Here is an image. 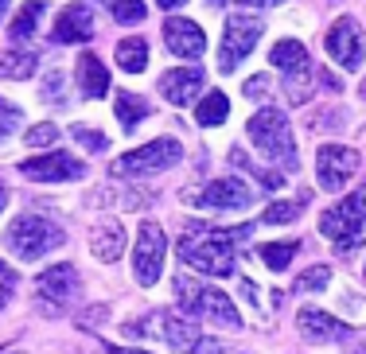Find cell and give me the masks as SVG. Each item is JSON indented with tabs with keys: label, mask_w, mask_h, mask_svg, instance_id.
I'll return each mask as SVG.
<instances>
[{
	"label": "cell",
	"mask_w": 366,
	"mask_h": 354,
	"mask_svg": "<svg viewBox=\"0 0 366 354\" xmlns=\"http://www.w3.org/2000/svg\"><path fill=\"white\" fill-rule=\"evenodd\" d=\"M249 234L246 226H207V222H187L179 238V261H187L203 276H230L234 273V249Z\"/></svg>",
	"instance_id": "1"
},
{
	"label": "cell",
	"mask_w": 366,
	"mask_h": 354,
	"mask_svg": "<svg viewBox=\"0 0 366 354\" xmlns=\"http://www.w3.org/2000/svg\"><path fill=\"white\" fill-rule=\"evenodd\" d=\"M63 241H66L63 230H59L51 218H43V214H20V218L4 230L8 253H16L20 261H36V257L59 249Z\"/></svg>",
	"instance_id": "2"
},
{
	"label": "cell",
	"mask_w": 366,
	"mask_h": 354,
	"mask_svg": "<svg viewBox=\"0 0 366 354\" xmlns=\"http://www.w3.org/2000/svg\"><path fill=\"white\" fill-rule=\"evenodd\" d=\"M176 292L183 300V312L187 315H199V319H211L219 327H242V315L234 308V300L219 288H207V284H195L191 276H176Z\"/></svg>",
	"instance_id": "3"
},
{
	"label": "cell",
	"mask_w": 366,
	"mask_h": 354,
	"mask_svg": "<svg viewBox=\"0 0 366 354\" xmlns=\"http://www.w3.org/2000/svg\"><path fill=\"white\" fill-rule=\"evenodd\" d=\"M362 226H366V198L359 191L320 214V230H324V238H331V246L339 253H355L362 246Z\"/></svg>",
	"instance_id": "4"
},
{
	"label": "cell",
	"mask_w": 366,
	"mask_h": 354,
	"mask_svg": "<svg viewBox=\"0 0 366 354\" xmlns=\"http://www.w3.org/2000/svg\"><path fill=\"white\" fill-rule=\"evenodd\" d=\"M179 160H183V144L172 141V136H160V141H148L141 148L117 156L109 171L117 179H141V176H156V171H164V168H176Z\"/></svg>",
	"instance_id": "5"
},
{
	"label": "cell",
	"mask_w": 366,
	"mask_h": 354,
	"mask_svg": "<svg viewBox=\"0 0 366 354\" xmlns=\"http://www.w3.org/2000/svg\"><path fill=\"white\" fill-rule=\"evenodd\" d=\"M246 133L249 141L257 144L261 156L269 160H281L285 168H292L296 163V148H292V128H289V117L277 113V109H261L246 121Z\"/></svg>",
	"instance_id": "6"
},
{
	"label": "cell",
	"mask_w": 366,
	"mask_h": 354,
	"mask_svg": "<svg viewBox=\"0 0 366 354\" xmlns=\"http://www.w3.org/2000/svg\"><path fill=\"white\" fill-rule=\"evenodd\" d=\"M261 31H265V24H261L257 16L238 12V16H230V20H226V31H222V43H219V71L222 74H234L242 59L254 55Z\"/></svg>",
	"instance_id": "7"
},
{
	"label": "cell",
	"mask_w": 366,
	"mask_h": 354,
	"mask_svg": "<svg viewBox=\"0 0 366 354\" xmlns=\"http://www.w3.org/2000/svg\"><path fill=\"white\" fill-rule=\"evenodd\" d=\"M36 308L43 315H63L78 296V269L74 265H51L36 276Z\"/></svg>",
	"instance_id": "8"
},
{
	"label": "cell",
	"mask_w": 366,
	"mask_h": 354,
	"mask_svg": "<svg viewBox=\"0 0 366 354\" xmlns=\"http://www.w3.org/2000/svg\"><path fill=\"white\" fill-rule=\"evenodd\" d=\"M164 253H168V238H164L160 222L144 218L137 230V253H133V273L141 288H152L164 273Z\"/></svg>",
	"instance_id": "9"
},
{
	"label": "cell",
	"mask_w": 366,
	"mask_h": 354,
	"mask_svg": "<svg viewBox=\"0 0 366 354\" xmlns=\"http://www.w3.org/2000/svg\"><path fill=\"white\" fill-rule=\"evenodd\" d=\"M324 47H327L331 63H339V71H359L362 59H366V36H362L359 20L355 16H339L327 28Z\"/></svg>",
	"instance_id": "10"
},
{
	"label": "cell",
	"mask_w": 366,
	"mask_h": 354,
	"mask_svg": "<svg viewBox=\"0 0 366 354\" xmlns=\"http://www.w3.org/2000/svg\"><path fill=\"white\" fill-rule=\"evenodd\" d=\"M187 198L195 206H203V211H242V206L254 203V187L238 176H222V179L203 183L199 191H191Z\"/></svg>",
	"instance_id": "11"
},
{
	"label": "cell",
	"mask_w": 366,
	"mask_h": 354,
	"mask_svg": "<svg viewBox=\"0 0 366 354\" xmlns=\"http://www.w3.org/2000/svg\"><path fill=\"white\" fill-rule=\"evenodd\" d=\"M359 152L347 148V144H320L316 152V176H320V187L324 191H339L347 187L355 176H359Z\"/></svg>",
	"instance_id": "12"
},
{
	"label": "cell",
	"mask_w": 366,
	"mask_h": 354,
	"mask_svg": "<svg viewBox=\"0 0 366 354\" xmlns=\"http://www.w3.org/2000/svg\"><path fill=\"white\" fill-rule=\"evenodd\" d=\"M20 176L36 179V183H74V179L86 176V163L74 160L71 152H47V156L24 160Z\"/></svg>",
	"instance_id": "13"
},
{
	"label": "cell",
	"mask_w": 366,
	"mask_h": 354,
	"mask_svg": "<svg viewBox=\"0 0 366 354\" xmlns=\"http://www.w3.org/2000/svg\"><path fill=\"white\" fill-rule=\"evenodd\" d=\"M164 43H168L172 55L179 59H199L207 51V36L195 20H164Z\"/></svg>",
	"instance_id": "14"
},
{
	"label": "cell",
	"mask_w": 366,
	"mask_h": 354,
	"mask_svg": "<svg viewBox=\"0 0 366 354\" xmlns=\"http://www.w3.org/2000/svg\"><path fill=\"white\" fill-rule=\"evenodd\" d=\"M296 327H300V335H304L308 343H343L347 335H351V327L339 323L335 315L320 312V308H300Z\"/></svg>",
	"instance_id": "15"
},
{
	"label": "cell",
	"mask_w": 366,
	"mask_h": 354,
	"mask_svg": "<svg viewBox=\"0 0 366 354\" xmlns=\"http://www.w3.org/2000/svg\"><path fill=\"white\" fill-rule=\"evenodd\" d=\"M55 43H90L94 39V12L86 4H66L59 12L55 28H51Z\"/></svg>",
	"instance_id": "16"
},
{
	"label": "cell",
	"mask_w": 366,
	"mask_h": 354,
	"mask_svg": "<svg viewBox=\"0 0 366 354\" xmlns=\"http://www.w3.org/2000/svg\"><path fill=\"white\" fill-rule=\"evenodd\" d=\"M203 71H195V66H187V71H168L160 74V93L172 101V106H191V101L203 93Z\"/></svg>",
	"instance_id": "17"
},
{
	"label": "cell",
	"mask_w": 366,
	"mask_h": 354,
	"mask_svg": "<svg viewBox=\"0 0 366 354\" xmlns=\"http://www.w3.org/2000/svg\"><path fill=\"white\" fill-rule=\"evenodd\" d=\"M90 253L106 265L121 261V253H125V226H121L117 218L98 222V226L90 230Z\"/></svg>",
	"instance_id": "18"
},
{
	"label": "cell",
	"mask_w": 366,
	"mask_h": 354,
	"mask_svg": "<svg viewBox=\"0 0 366 354\" xmlns=\"http://www.w3.org/2000/svg\"><path fill=\"white\" fill-rule=\"evenodd\" d=\"M78 90H82L86 98H106L109 93V74H106V66H102V59L94 55V51H82V55H78Z\"/></svg>",
	"instance_id": "19"
},
{
	"label": "cell",
	"mask_w": 366,
	"mask_h": 354,
	"mask_svg": "<svg viewBox=\"0 0 366 354\" xmlns=\"http://www.w3.org/2000/svg\"><path fill=\"white\" fill-rule=\"evenodd\" d=\"M269 63L277 66V71H296V66H308V47H304L300 39H277L273 51H269Z\"/></svg>",
	"instance_id": "20"
},
{
	"label": "cell",
	"mask_w": 366,
	"mask_h": 354,
	"mask_svg": "<svg viewBox=\"0 0 366 354\" xmlns=\"http://www.w3.org/2000/svg\"><path fill=\"white\" fill-rule=\"evenodd\" d=\"M36 66H39L36 51H0V79L24 82V79L36 74Z\"/></svg>",
	"instance_id": "21"
},
{
	"label": "cell",
	"mask_w": 366,
	"mask_h": 354,
	"mask_svg": "<svg viewBox=\"0 0 366 354\" xmlns=\"http://www.w3.org/2000/svg\"><path fill=\"white\" fill-rule=\"evenodd\" d=\"M113 59H117V66L125 74H141L148 66V43L144 39H121L113 47Z\"/></svg>",
	"instance_id": "22"
},
{
	"label": "cell",
	"mask_w": 366,
	"mask_h": 354,
	"mask_svg": "<svg viewBox=\"0 0 366 354\" xmlns=\"http://www.w3.org/2000/svg\"><path fill=\"white\" fill-rule=\"evenodd\" d=\"M113 109H117V121H121V128H125V133H133V128L148 117V101H144V98H137V93H129V90H121V93H117Z\"/></svg>",
	"instance_id": "23"
},
{
	"label": "cell",
	"mask_w": 366,
	"mask_h": 354,
	"mask_svg": "<svg viewBox=\"0 0 366 354\" xmlns=\"http://www.w3.org/2000/svg\"><path fill=\"white\" fill-rule=\"evenodd\" d=\"M230 163H234V168H242V171H249V176H257V183L269 187V191H281V187H285V176H277V168H261V163H254L242 148H230Z\"/></svg>",
	"instance_id": "24"
},
{
	"label": "cell",
	"mask_w": 366,
	"mask_h": 354,
	"mask_svg": "<svg viewBox=\"0 0 366 354\" xmlns=\"http://www.w3.org/2000/svg\"><path fill=\"white\" fill-rule=\"evenodd\" d=\"M226 113H230V101H226V93H222V90H211V93H207V98L195 106V121H199L203 128L222 125Z\"/></svg>",
	"instance_id": "25"
},
{
	"label": "cell",
	"mask_w": 366,
	"mask_h": 354,
	"mask_svg": "<svg viewBox=\"0 0 366 354\" xmlns=\"http://www.w3.org/2000/svg\"><path fill=\"white\" fill-rule=\"evenodd\" d=\"M43 12H47V8H43V0L24 4L20 12H16L12 28H8V36H12V39H31V36H36V28H39V16H43Z\"/></svg>",
	"instance_id": "26"
},
{
	"label": "cell",
	"mask_w": 366,
	"mask_h": 354,
	"mask_svg": "<svg viewBox=\"0 0 366 354\" xmlns=\"http://www.w3.org/2000/svg\"><path fill=\"white\" fill-rule=\"evenodd\" d=\"M312 63L308 66H296V71H285V98L292 101V106H304L312 93Z\"/></svg>",
	"instance_id": "27"
},
{
	"label": "cell",
	"mask_w": 366,
	"mask_h": 354,
	"mask_svg": "<svg viewBox=\"0 0 366 354\" xmlns=\"http://www.w3.org/2000/svg\"><path fill=\"white\" fill-rule=\"evenodd\" d=\"M304 203H308V191H304L300 198H285V203H273L265 211V222L269 226H285V222H296L304 214Z\"/></svg>",
	"instance_id": "28"
},
{
	"label": "cell",
	"mask_w": 366,
	"mask_h": 354,
	"mask_svg": "<svg viewBox=\"0 0 366 354\" xmlns=\"http://www.w3.org/2000/svg\"><path fill=\"white\" fill-rule=\"evenodd\" d=\"M296 249H300V246H296V241H281V246H277V241H273V246H261L257 253H261V261H265V265H269V269H273V273H281V269H289V265H292Z\"/></svg>",
	"instance_id": "29"
},
{
	"label": "cell",
	"mask_w": 366,
	"mask_h": 354,
	"mask_svg": "<svg viewBox=\"0 0 366 354\" xmlns=\"http://www.w3.org/2000/svg\"><path fill=\"white\" fill-rule=\"evenodd\" d=\"M331 284V269L327 265H312L308 273L296 276V292H324Z\"/></svg>",
	"instance_id": "30"
},
{
	"label": "cell",
	"mask_w": 366,
	"mask_h": 354,
	"mask_svg": "<svg viewBox=\"0 0 366 354\" xmlns=\"http://www.w3.org/2000/svg\"><path fill=\"white\" fill-rule=\"evenodd\" d=\"M109 12L117 24H141L144 20V0H109Z\"/></svg>",
	"instance_id": "31"
},
{
	"label": "cell",
	"mask_w": 366,
	"mask_h": 354,
	"mask_svg": "<svg viewBox=\"0 0 366 354\" xmlns=\"http://www.w3.org/2000/svg\"><path fill=\"white\" fill-rule=\"evenodd\" d=\"M71 136H74V141H82L86 152H106L109 148L106 133H98V128H90V125H71Z\"/></svg>",
	"instance_id": "32"
},
{
	"label": "cell",
	"mask_w": 366,
	"mask_h": 354,
	"mask_svg": "<svg viewBox=\"0 0 366 354\" xmlns=\"http://www.w3.org/2000/svg\"><path fill=\"white\" fill-rule=\"evenodd\" d=\"M20 121H24L20 106H12L8 98H0V141H8V136L20 128Z\"/></svg>",
	"instance_id": "33"
},
{
	"label": "cell",
	"mask_w": 366,
	"mask_h": 354,
	"mask_svg": "<svg viewBox=\"0 0 366 354\" xmlns=\"http://www.w3.org/2000/svg\"><path fill=\"white\" fill-rule=\"evenodd\" d=\"M55 141H59V125H51V121L31 125L28 136H24V144H36V148H43V144H55Z\"/></svg>",
	"instance_id": "34"
},
{
	"label": "cell",
	"mask_w": 366,
	"mask_h": 354,
	"mask_svg": "<svg viewBox=\"0 0 366 354\" xmlns=\"http://www.w3.org/2000/svg\"><path fill=\"white\" fill-rule=\"evenodd\" d=\"M187 354H242V350L230 347V343H222V339H211V335H199L195 347H191Z\"/></svg>",
	"instance_id": "35"
},
{
	"label": "cell",
	"mask_w": 366,
	"mask_h": 354,
	"mask_svg": "<svg viewBox=\"0 0 366 354\" xmlns=\"http://www.w3.org/2000/svg\"><path fill=\"white\" fill-rule=\"evenodd\" d=\"M43 101H66V79H63V71H51L47 74V82H43Z\"/></svg>",
	"instance_id": "36"
},
{
	"label": "cell",
	"mask_w": 366,
	"mask_h": 354,
	"mask_svg": "<svg viewBox=\"0 0 366 354\" xmlns=\"http://www.w3.org/2000/svg\"><path fill=\"white\" fill-rule=\"evenodd\" d=\"M16 284H20V276H16V269L8 261H0V312L8 308V300H12Z\"/></svg>",
	"instance_id": "37"
},
{
	"label": "cell",
	"mask_w": 366,
	"mask_h": 354,
	"mask_svg": "<svg viewBox=\"0 0 366 354\" xmlns=\"http://www.w3.org/2000/svg\"><path fill=\"white\" fill-rule=\"evenodd\" d=\"M242 90H246V98H265V93H269V79H265V74H254Z\"/></svg>",
	"instance_id": "38"
},
{
	"label": "cell",
	"mask_w": 366,
	"mask_h": 354,
	"mask_svg": "<svg viewBox=\"0 0 366 354\" xmlns=\"http://www.w3.org/2000/svg\"><path fill=\"white\" fill-rule=\"evenodd\" d=\"M238 4H246V8H277V4H285V0H238Z\"/></svg>",
	"instance_id": "39"
},
{
	"label": "cell",
	"mask_w": 366,
	"mask_h": 354,
	"mask_svg": "<svg viewBox=\"0 0 366 354\" xmlns=\"http://www.w3.org/2000/svg\"><path fill=\"white\" fill-rule=\"evenodd\" d=\"M102 354H148V350H117V347H102Z\"/></svg>",
	"instance_id": "40"
},
{
	"label": "cell",
	"mask_w": 366,
	"mask_h": 354,
	"mask_svg": "<svg viewBox=\"0 0 366 354\" xmlns=\"http://www.w3.org/2000/svg\"><path fill=\"white\" fill-rule=\"evenodd\" d=\"M160 8H179V4H187V0H156Z\"/></svg>",
	"instance_id": "41"
},
{
	"label": "cell",
	"mask_w": 366,
	"mask_h": 354,
	"mask_svg": "<svg viewBox=\"0 0 366 354\" xmlns=\"http://www.w3.org/2000/svg\"><path fill=\"white\" fill-rule=\"evenodd\" d=\"M4 206H8V187L0 183V214H4Z\"/></svg>",
	"instance_id": "42"
},
{
	"label": "cell",
	"mask_w": 366,
	"mask_h": 354,
	"mask_svg": "<svg viewBox=\"0 0 366 354\" xmlns=\"http://www.w3.org/2000/svg\"><path fill=\"white\" fill-rule=\"evenodd\" d=\"M8 4H12V0H0V20L8 16Z\"/></svg>",
	"instance_id": "43"
},
{
	"label": "cell",
	"mask_w": 366,
	"mask_h": 354,
	"mask_svg": "<svg viewBox=\"0 0 366 354\" xmlns=\"http://www.w3.org/2000/svg\"><path fill=\"white\" fill-rule=\"evenodd\" d=\"M351 354H366V343H359V347H355Z\"/></svg>",
	"instance_id": "44"
},
{
	"label": "cell",
	"mask_w": 366,
	"mask_h": 354,
	"mask_svg": "<svg viewBox=\"0 0 366 354\" xmlns=\"http://www.w3.org/2000/svg\"><path fill=\"white\" fill-rule=\"evenodd\" d=\"M359 93H362V98H366V79H362V90H359Z\"/></svg>",
	"instance_id": "45"
},
{
	"label": "cell",
	"mask_w": 366,
	"mask_h": 354,
	"mask_svg": "<svg viewBox=\"0 0 366 354\" xmlns=\"http://www.w3.org/2000/svg\"><path fill=\"white\" fill-rule=\"evenodd\" d=\"M211 4H222V0H211Z\"/></svg>",
	"instance_id": "46"
}]
</instances>
